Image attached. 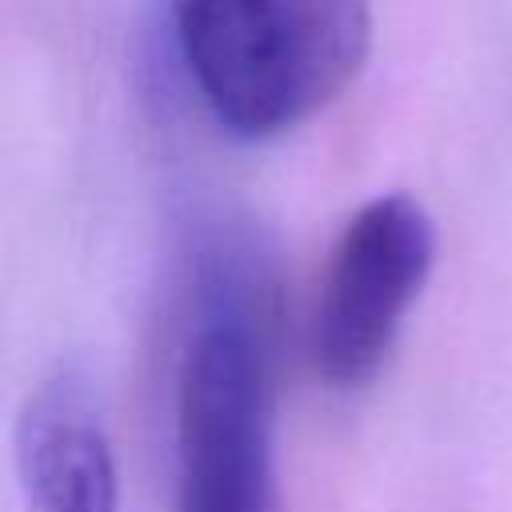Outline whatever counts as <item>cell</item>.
<instances>
[{"mask_svg":"<svg viewBox=\"0 0 512 512\" xmlns=\"http://www.w3.org/2000/svg\"><path fill=\"white\" fill-rule=\"evenodd\" d=\"M272 296L240 228H212L192 260L172 380V512L272 508Z\"/></svg>","mask_w":512,"mask_h":512,"instance_id":"cell-1","label":"cell"},{"mask_svg":"<svg viewBox=\"0 0 512 512\" xmlns=\"http://www.w3.org/2000/svg\"><path fill=\"white\" fill-rule=\"evenodd\" d=\"M204 112L236 140H272L356 84L372 52L368 0H232L172 16Z\"/></svg>","mask_w":512,"mask_h":512,"instance_id":"cell-2","label":"cell"},{"mask_svg":"<svg viewBox=\"0 0 512 512\" xmlns=\"http://www.w3.org/2000/svg\"><path fill=\"white\" fill-rule=\"evenodd\" d=\"M432 264L436 224L416 196L380 192L344 220L308 320V356L324 384L360 388L380 372Z\"/></svg>","mask_w":512,"mask_h":512,"instance_id":"cell-3","label":"cell"},{"mask_svg":"<svg viewBox=\"0 0 512 512\" xmlns=\"http://www.w3.org/2000/svg\"><path fill=\"white\" fill-rule=\"evenodd\" d=\"M20 512H116V464L92 388L60 372L36 388L16 428Z\"/></svg>","mask_w":512,"mask_h":512,"instance_id":"cell-4","label":"cell"},{"mask_svg":"<svg viewBox=\"0 0 512 512\" xmlns=\"http://www.w3.org/2000/svg\"><path fill=\"white\" fill-rule=\"evenodd\" d=\"M164 4H168V16H184V12L212 8V4H232V0H164Z\"/></svg>","mask_w":512,"mask_h":512,"instance_id":"cell-5","label":"cell"}]
</instances>
